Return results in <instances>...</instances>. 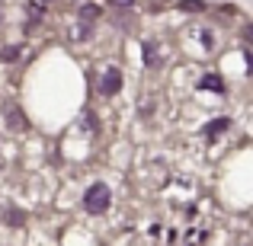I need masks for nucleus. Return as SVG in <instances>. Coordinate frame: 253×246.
I'll list each match as a JSON object with an SVG mask.
<instances>
[{
    "mask_svg": "<svg viewBox=\"0 0 253 246\" xmlns=\"http://www.w3.org/2000/svg\"><path fill=\"white\" fill-rule=\"evenodd\" d=\"M6 221H10V224H13V227H19V224H23V221H26V217H23V214H19V211H10V217H6Z\"/></svg>",
    "mask_w": 253,
    "mask_h": 246,
    "instance_id": "0eeeda50",
    "label": "nucleus"
},
{
    "mask_svg": "<svg viewBox=\"0 0 253 246\" xmlns=\"http://www.w3.org/2000/svg\"><path fill=\"white\" fill-rule=\"evenodd\" d=\"M96 10H99V6H93V3H86V6H81V19H86V23H90V19L96 16Z\"/></svg>",
    "mask_w": 253,
    "mask_h": 246,
    "instance_id": "423d86ee",
    "label": "nucleus"
},
{
    "mask_svg": "<svg viewBox=\"0 0 253 246\" xmlns=\"http://www.w3.org/2000/svg\"><path fill=\"white\" fill-rule=\"evenodd\" d=\"M179 10H183V13H202L205 3H202V0H179Z\"/></svg>",
    "mask_w": 253,
    "mask_h": 246,
    "instance_id": "39448f33",
    "label": "nucleus"
},
{
    "mask_svg": "<svg viewBox=\"0 0 253 246\" xmlns=\"http://www.w3.org/2000/svg\"><path fill=\"white\" fill-rule=\"evenodd\" d=\"M109 202H112V195H109V189H106L103 182L90 185V189H86V195H84V208L90 211V214H103V211L109 208Z\"/></svg>",
    "mask_w": 253,
    "mask_h": 246,
    "instance_id": "f257e3e1",
    "label": "nucleus"
},
{
    "mask_svg": "<svg viewBox=\"0 0 253 246\" xmlns=\"http://www.w3.org/2000/svg\"><path fill=\"white\" fill-rule=\"evenodd\" d=\"M221 131H228V118H215V122L205 128V135L209 138H215V135H221Z\"/></svg>",
    "mask_w": 253,
    "mask_h": 246,
    "instance_id": "20e7f679",
    "label": "nucleus"
},
{
    "mask_svg": "<svg viewBox=\"0 0 253 246\" xmlns=\"http://www.w3.org/2000/svg\"><path fill=\"white\" fill-rule=\"evenodd\" d=\"M119 86H122V74H119V68H109L103 77V86L99 90L106 93V96H112V93H119Z\"/></svg>",
    "mask_w": 253,
    "mask_h": 246,
    "instance_id": "f03ea898",
    "label": "nucleus"
},
{
    "mask_svg": "<svg viewBox=\"0 0 253 246\" xmlns=\"http://www.w3.org/2000/svg\"><path fill=\"white\" fill-rule=\"evenodd\" d=\"M199 86H205V90H211V93H221V90H224V80H221L218 74H205Z\"/></svg>",
    "mask_w": 253,
    "mask_h": 246,
    "instance_id": "7ed1b4c3",
    "label": "nucleus"
},
{
    "mask_svg": "<svg viewBox=\"0 0 253 246\" xmlns=\"http://www.w3.org/2000/svg\"><path fill=\"white\" fill-rule=\"evenodd\" d=\"M144 58H148V64H154V48L151 45H144Z\"/></svg>",
    "mask_w": 253,
    "mask_h": 246,
    "instance_id": "1a4fd4ad",
    "label": "nucleus"
},
{
    "mask_svg": "<svg viewBox=\"0 0 253 246\" xmlns=\"http://www.w3.org/2000/svg\"><path fill=\"white\" fill-rule=\"evenodd\" d=\"M0 19H3V13H0Z\"/></svg>",
    "mask_w": 253,
    "mask_h": 246,
    "instance_id": "9b49d317",
    "label": "nucleus"
},
{
    "mask_svg": "<svg viewBox=\"0 0 253 246\" xmlns=\"http://www.w3.org/2000/svg\"><path fill=\"white\" fill-rule=\"evenodd\" d=\"M16 55H19V45H10V48L3 51V61H13V58H16Z\"/></svg>",
    "mask_w": 253,
    "mask_h": 246,
    "instance_id": "6e6552de",
    "label": "nucleus"
},
{
    "mask_svg": "<svg viewBox=\"0 0 253 246\" xmlns=\"http://www.w3.org/2000/svg\"><path fill=\"white\" fill-rule=\"evenodd\" d=\"M112 3H116V6H131L135 0H112Z\"/></svg>",
    "mask_w": 253,
    "mask_h": 246,
    "instance_id": "9d476101",
    "label": "nucleus"
}]
</instances>
